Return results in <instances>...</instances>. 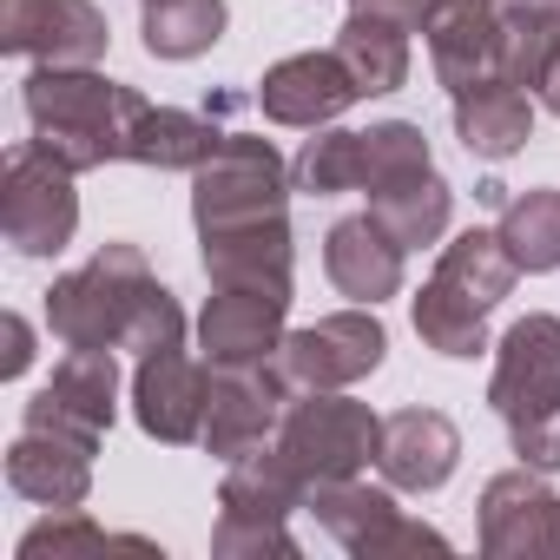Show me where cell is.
Instances as JSON below:
<instances>
[{
    "instance_id": "6da1fadb",
    "label": "cell",
    "mask_w": 560,
    "mask_h": 560,
    "mask_svg": "<svg viewBox=\"0 0 560 560\" xmlns=\"http://www.w3.org/2000/svg\"><path fill=\"white\" fill-rule=\"evenodd\" d=\"M47 330L67 350H178L185 343V311L152 277L139 244H100L93 264L54 277L47 291Z\"/></svg>"
},
{
    "instance_id": "7a4b0ae2",
    "label": "cell",
    "mask_w": 560,
    "mask_h": 560,
    "mask_svg": "<svg viewBox=\"0 0 560 560\" xmlns=\"http://www.w3.org/2000/svg\"><path fill=\"white\" fill-rule=\"evenodd\" d=\"M21 106L34 119V145L54 152L67 172H100L126 159L132 126L145 119V100L93 67H40L21 86Z\"/></svg>"
},
{
    "instance_id": "3957f363",
    "label": "cell",
    "mask_w": 560,
    "mask_h": 560,
    "mask_svg": "<svg viewBox=\"0 0 560 560\" xmlns=\"http://www.w3.org/2000/svg\"><path fill=\"white\" fill-rule=\"evenodd\" d=\"M311 481L284 462V448H257L244 462H224V488H218V527H211V553L218 560H257V553H277V560H298V540H291V508H304Z\"/></svg>"
},
{
    "instance_id": "277c9868",
    "label": "cell",
    "mask_w": 560,
    "mask_h": 560,
    "mask_svg": "<svg viewBox=\"0 0 560 560\" xmlns=\"http://www.w3.org/2000/svg\"><path fill=\"white\" fill-rule=\"evenodd\" d=\"M291 165L277 159L270 139L250 132H224V145L191 172V218L198 237L205 231H231V224H257V218H284L291 205Z\"/></svg>"
},
{
    "instance_id": "5b68a950",
    "label": "cell",
    "mask_w": 560,
    "mask_h": 560,
    "mask_svg": "<svg viewBox=\"0 0 560 560\" xmlns=\"http://www.w3.org/2000/svg\"><path fill=\"white\" fill-rule=\"evenodd\" d=\"M376 442H383V422L370 416V402H350L343 389H311V396H291L284 409V429H277V448L284 462L317 488V481H350L376 462Z\"/></svg>"
},
{
    "instance_id": "8992f818",
    "label": "cell",
    "mask_w": 560,
    "mask_h": 560,
    "mask_svg": "<svg viewBox=\"0 0 560 560\" xmlns=\"http://www.w3.org/2000/svg\"><path fill=\"white\" fill-rule=\"evenodd\" d=\"M80 172H67L54 152L40 145H14L8 152V172H0V231L21 257H54L73 244L80 231V191H73Z\"/></svg>"
},
{
    "instance_id": "52a82bcc",
    "label": "cell",
    "mask_w": 560,
    "mask_h": 560,
    "mask_svg": "<svg viewBox=\"0 0 560 560\" xmlns=\"http://www.w3.org/2000/svg\"><path fill=\"white\" fill-rule=\"evenodd\" d=\"M389 337L376 324V311H337V317H317L304 330H284V343H277L270 370L277 383H284L291 396H311V389H350L363 383L376 363H383Z\"/></svg>"
},
{
    "instance_id": "ba28073f",
    "label": "cell",
    "mask_w": 560,
    "mask_h": 560,
    "mask_svg": "<svg viewBox=\"0 0 560 560\" xmlns=\"http://www.w3.org/2000/svg\"><path fill=\"white\" fill-rule=\"evenodd\" d=\"M304 508L317 514V527L343 547V553H357V560H396V553H448V540L435 534V527H422V521H402V508L383 494V488H370V481H317L311 494H304Z\"/></svg>"
},
{
    "instance_id": "9c48e42d",
    "label": "cell",
    "mask_w": 560,
    "mask_h": 560,
    "mask_svg": "<svg viewBox=\"0 0 560 560\" xmlns=\"http://www.w3.org/2000/svg\"><path fill=\"white\" fill-rule=\"evenodd\" d=\"M284 409H291V389L277 383L270 363H231V370H211V402H205V455L218 462H244L257 448L277 442L284 429Z\"/></svg>"
},
{
    "instance_id": "30bf717a",
    "label": "cell",
    "mask_w": 560,
    "mask_h": 560,
    "mask_svg": "<svg viewBox=\"0 0 560 560\" xmlns=\"http://www.w3.org/2000/svg\"><path fill=\"white\" fill-rule=\"evenodd\" d=\"M481 553L488 560H553L560 553V494L540 468H508L481 488Z\"/></svg>"
},
{
    "instance_id": "8fae6325",
    "label": "cell",
    "mask_w": 560,
    "mask_h": 560,
    "mask_svg": "<svg viewBox=\"0 0 560 560\" xmlns=\"http://www.w3.org/2000/svg\"><path fill=\"white\" fill-rule=\"evenodd\" d=\"M106 14L93 0H0V54H34L40 67L106 60Z\"/></svg>"
},
{
    "instance_id": "7c38bea8",
    "label": "cell",
    "mask_w": 560,
    "mask_h": 560,
    "mask_svg": "<svg viewBox=\"0 0 560 560\" xmlns=\"http://www.w3.org/2000/svg\"><path fill=\"white\" fill-rule=\"evenodd\" d=\"M119 416V363L113 350H67L60 370L47 376V389L27 402V429H60L73 442H93L113 429Z\"/></svg>"
},
{
    "instance_id": "4fadbf2b",
    "label": "cell",
    "mask_w": 560,
    "mask_h": 560,
    "mask_svg": "<svg viewBox=\"0 0 560 560\" xmlns=\"http://www.w3.org/2000/svg\"><path fill=\"white\" fill-rule=\"evenodd\" d=\"M357 100H363V93H357L350 67L337 60V47H330V54H291V60H277V67L257 80L264 119H270V126H298V132L337 126Z\"/></svg>"
},
{
    "instance_id": "5bb4252c",
    "label": "cell",
    "mask_w": 560,
    "mask_h": 560,
    "mask_svg": "<svg viewBox=\"0 0 560 560\" xmlns=\"http://www.w3.org/2000/svg\"><path fill=\"white\" fill-rule=\"evenodd\" d=\"M284 311L291 291H257V284H211V304L198 317V343L211 370L231 363H270L284 343Z\"/></svg>"
},
{
    "instance_id": "9a60e30c",
    "label": "cell",
    "mask_w": 560,
    "mask_h": 560,
    "mask_svg": "<svg viewBox=\"0 0 560 560\" xmlns=\"http://www.w3.org/2000/svg\"><path fill=\"white\" fill-rule=\"evenodd\" d=\"M205 402H211V370L191 363L185 350H152L132 370V416L152 442H198L205 435Z\"/></svg>"
},
{
    "instance_id": "2e32d148",
    "label": "cell",
    "mask_w": 560,
    "mask_h": 560,
    "mask_svg": "<svg viewBox=\"0 0 560 560\" xmlns=\"http://www.w3.org/2000/svg\"><path fill=\"white\" fill-rule=\"evenodd\" d=\"M488 402H494L501 422H521V416L560 402V317L534 311V317H521V324L494 343Z\"/></svg>"
},
{
    "instance_id": "e0dca14e",
    "label": "cell",
    "mask_w": 560,
    "mask_h": 560,
    "mask_svg": "<svg viewBox=\"0 0 560 560\" xmlns=\"http://www.w3.org/2000/svg\"><path fill=\"white\" fill-rule=\"evenodd\" d=\"M422 34H429V67L448 93L501 80V14L488 0H442Z\"/></svg>"
},
{
    "instance_id": "ac0fdd59",
    "label": "cell",
    "mask_w": 560,
    "mask_h": 560,
    "mask_svg": "<svg viewBox=\"0 0 560 560\" xmlns=\"http://www.w3.org/2000/svg\"><path fill=\"white\" fill-rule=\"evenodd\" d=\"M462 462V435L442 409H396L376 442V468L402 494H435Z\"/></svg>"
},
{
    "instance_id": "d6986e66",
    "label": "cell",
    "mask_w": 560,
    "mask_h": 560,
    "mask_svg": "<svg viewBox=\"0 0 560 560\" xmlns=\"http://www.w3.org/2000/svg\"><path fill=\"white\" fill-rule=\"evenodd\" d=\"M8 488L40 508H86L93 494V442L60 429H21L8 442Z\"/></svg>"
},
{
    "instance_id": "ffe728a7",
    "label": "cell",
    "mask_w": 560,
    "mask_h": 560,
    "mask_svg": "<svg viewBox=\"0 0 560 560\" xmlns=\"http://www.w3.org/2000/svg\"><path fill=\"white\" fill-rule=\"evenodd\" d=\"M324 270H330V284L357 304H383L402 291V244L363 211V218H337L330 237H324Z\"/></svg>"
},
{
    "instance_id": "44dd1931",
    "label": "cell",
    "mask_w": 560,
    "mask_h": 560,
    "mask_svg": "<svg viewBox=\"0 0 560 560\" xmlns=\"http://www.w3.org/2000/svg\"><path fill=\"white\" fill-rule=\"evenodd\" d=\"M291 218H257L231 231H205V277L211 284H257V291H291Z\"/></svg>"
},
{
    "instance_id": "7402d4cb",
    "label": "cell",
    "mask_w": 560,
    "mask_h": 560,
    "mask_svg": "<svg viewBox=\"0 0 560 560\" xmlns=\"http://www.w3.org/2000/svg\"><path fill=\"white\" fill-rule=\"evenodd\" d=\"M527 132H534V106H527L521 86L481 80V86L455 93V139H462L475 159L501 165V159H514V152L527 145Z\"/></svg>"
},
{
    "instance_id": "603a6c76",
    "label": "cell",
    "mask_w": 560,
    "mask_h": 560,
    "mask_svg": "<svg viewBox=\"0 0 560 560\" xmlns=\"http://www.w3.org/2000/svg\"><path fill=\"white\" fill-rule=\"evenodd\" d=\"M448 211H455V191H448V178H442L435 165L402 172V178H389V185L370 191V218H376L402 250L435 244V237L448 231Z\"/></svg>"
},
{
    "instance_id": "cb8c5ba5",
    "label": "cell",
    "mask_w": 560,
    "mask_h": 560,
    "mask_svg": "<svg viewBox=\"0 0 560 560\" xmlns=\"http://www.w3.org/2000/svg\"><path fill=\"white\" fill-rule=\"evenodd\" d=\"M337 60L350 67L357 93L376 100V93H396L409 80V27L402 21H383V14H363L350 8V21L337 27Z\"/></svg>"
},
{
    "instance_id": "d4e9b609",
    "label": "cell",
    "mask_w": 560,
    "mask_h": 560,
    "mask_svg": "<svg viewBox=\"0 0 560 560\" xmlns=\"http://www.w3.org/2000/svg\"><path fill=\"white\" fill-rule=\"evenodd\" d=\"M224 145V132L198 113H178V106H145V119L132 126V145L126 159L152 165V172H198L211 152Z\"/></svg>"
},
{
    "instance_id": "484cf974",
    "label": "cell",
    "mask_w": 560,
    "mask_h": 560,
    "mask_svg": "<svg viewBox=\"0 0 560 560\" xmlns=\"http://www.w3.org/2000/svg\"><path fill=\"white\" fill-rule=\"evenodd\" d=\"M435 277L448 291H462L475 311H494L508 291H514V277H521V264L508 257V244H501V231H462L455 244H442V264H435Z\"/></svg>"
},
{
    "instance_id": "4316f807",
    "label": "cell",
    "mask_w": 560,
    "mask_h": 560,
    "mask_svg": "<svg viewBox=\"0 0 560 560\" xmlns=\"http://www.w3.org/2000/svg\"><path fill=\"white\" fill-rule=\"evenodd\" d=\"M224 0H145V54L152 60H198L224 40Z\"/></svg>"
},
{
    "instance_id": "83f0119b",
    "label": "cell",
    "mask_w": 560,
    "mask_h": 560,
    "mask_svg": "<svg viewBox=\"0 0 560 560\" xmlns=\"http://www.w3.org/2000/svg\"><path fill=\"white\" fill-rule=\"evenodd\" d=\"M494 231H501V244L521 270H560V191L553 185L508 198Z\"/></svg>"
},
{
    "instance_id": "f1b7e54d",
    "label": "cell",
    "mask_w": 560,
    "mask_h": 560,
    "mask_svg": "<svg viewBox=\"0 0 560 560\" xmlns=\"http://www.w3.org/2000/svg\"><path fill=\"white\" fill-rule=\"evenodd\" d=\"M416 337L435 357H481L488 350V311H475L462 291H448L442 277H429L416 298Z\"/></svg>"
},
{
    "instance_id": "f546056e",
    "label": "cell",
    "mask_w": 560,
    "mask_h": 560,
    "mask_svg": "<svg viewBox=\"0 0 560 560\" xmlns=\"http://www.w3.org/2000/svg\"><path fill=\"white\" fill-rule=\"evenodd\" d=\"M291 185L311 198H337V191H363V132L324 126L317 139H304V152L291 159Z\"/></svg>"
},
{
    "instance_id": "4dcf8cb0",
    "label": "cell",
    "mask_w": 560,
    "mask_h": 560,
    "mask_svg": "<svg viewBox=\"0 0 560 560\" xmlns=\"http://www.w3.org/2000/svg\"><path fill=\"white\" fill-rule=\"evenodd\" d=\"M560 67V21H501V80L521 93H547Z\"/></svg>"
},
{
    "instance_id": "1f68e13d",
    "label": "cell",
    "mask_w": 560,
    "mask_h": 560,
    "mask_svg": "<svg viewBox=\"0 0 560 560\" xmlns=\"http://www.w3.org/2000/svg\"><path fill=\"white\" fill-rule=\"evenodd\" d=\"M106 547H145V540L93 527L80 508H54V521H40V527L21 534V560H47V553L54 560H73V553H106Z\"/></svg>"
},
{
    "instance_id": "d6a6232c",
    "label": "cell",
    "mask_w": 560,
    "mask_h": 560,
    "mask_svg": "<svg viewBox=\"0 0 560 560\" xmlns=\"http://www.w3.org/2000/svg\"><path fill=\"white\" fill-rule=\"evenodd\" d=\"M422 165H435L422 126L383 119V126L363 132V191H376V185H389V178H402V172H422Z\"/></svg>"
},
{
    "instance_id": "836d02e7",
    "label": "cell",
    "mask_w": 560,
    "mask_h": 560,
    "mask_svg": "<svg viewBox=\"0 0 560 560\" xmlns=\"http://www.w3.org/2000/svg\"><path fill=\"white\" fill-rule=\"evenodd\" d=\"M508 435H514V455H521L527 468L560 475V402H553V409H534V416H521V422H508Z\"/></svg>"
},
{
    "instance_id": "e575fe53",
    "label": "cell",
    "mask_w": 560,
    "mask_h": 560,
    "mask_svg": "<svg viewBox=\"0 0 560 560\" xmlns=\"http://www.w3.org/2000/svg\"><path fill=\"white\" fill-rule=\"evenodd\" d=\"M0 337H8V357H0V376H27V363H34V330H27V317H0Z\"/></svg>"
},
{
    "instance_id": "d590c367",
    "label": "cell",
    "mask_w": 560,
    "mask_h": 560,
    "mask_svg": "<svg viewBox=\"0 0 560 560\" xmlns=\"http://www.w3.org/2000/svg\"><path fill=\"white\" fill-rule=\"evenodd\" d=\"M350 8H363V14H383V21H402V27L416 34V27H429V14L442 8V0H350Z\"/></svg>"
},
{
    "instance_id": "8d00e7d4",
    "label": "cell",
    "mask_w": 560,
    "mask_h": 560,
    "mask_svg": "<svg viewBox=\"0 0 560 560\" xmlns=\"http://www.w3.org/2000/svg\"><path fill=\"white\" fill-rule=\"evenodd\" d=\"M501 21H560V0H488Z\"/></svg>"
},
{
    "instance_id": "74e56055",
    "label": "cell",
    "mask_w": 560,
    "mask_h": 560,
    "mask_svg": "<svg viewBox=\"0 0 560 560\" xmlns=\"http://www.w3.org/2000/svg\"><path fill=\"white\" fill-rule=\"evenodd\" d=\"M540 100H547V113L560 119V67H553V80H547V93H540Z\"/></svg>"
}]
</instances>
